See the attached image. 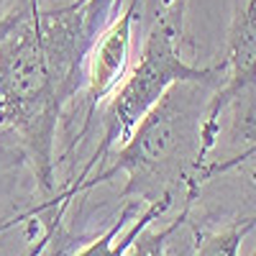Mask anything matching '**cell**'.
Listing matches in <instances>:
<instances>
[{
    "label": "cell",
    "instance_id": "277c9868",
    "mask_svg": "<svg viewBox=\"0 0 256 256\" xmlns=\"http://www.w3.org/2000/svg\"><path fill=\"white\" fill-rule=\"evenodd\" d=\"M138 10L141 0H123L118 16L100 31V36L92 41L88 52V59H84V102H88V110L82 118V128L74 136L77 141H82L84 134L92 128L98 108L113 95V90L128 72Z\"/></svg>",
    "mask_w": 256,
    "mask_h": 256
},
{
    "label": "cell",
    "instance_id": "9c48e42d",
    "mask_svg": "<svg viewBox=\"0 0 256 256\" xmlns=\"http://www.w3.org/2000/svg\"><path fill=\"white\" fill-rule=\"evenodd\" d=\"M34 3H36V0H34ZM28 8H31V3H28V6H24V8H16V10H10L8 16L0 18V44H3V41L8 38V34L20 24V18H24V16L28 13Z\"/></svg>",
    "mask_w": 256,
    "mask_h": 256
},
{
    "label": "cell",
    "instance_id": "6da1fadb",
    "mask_svg": "<svg viewBox=\"0 0 256 256\" xmlns=\"http://www.w3.org/2000/svg\"><path fill=\"white\" fill-rule=\"evenodd\" d=\"M90 46L82 0L31 3L0 44V148L28 162L41 192H54L56 128L82 88Z\"/></svg>",
    "mask_w": 256,
    "mask_h": 256
},
{
    "label": "cell",
    "instance_id": "30bf717a",
    "mask_svg": "<svg viewBox=\"0 0 256 256\" xmlns=\"http://www.w3.org/2000/svg\"><path fill=\"white\" fill-rule=\"evenodd\" d=\"M28 3H34V0H0V18L8 16V13H10V10H16V8L28 6Z\"/></svg>",
    "mask_w": 256,
    "mask_h": 256
},
{
    "label": "cell",
    "instance_id": "7a4b0ae2",
    "mask_svg": "<svg viewBox=\"0 0 256 256\" xmlns=\"http://www.w3.org/2000/svg\"><path fill=\"white\" fill-rule=\"evenodd\" d=\"M216 88L218 84L208 82L172 84L141 118L128 141L110 154V166L95 169V174L77 187L59 190L44 205L64 218L77 195L110 182L116 174H126V184L120 190L123 202L138 200L146 205L162 198H174L182 208L190 200L192 182L202 166V123Z\"/></svg>",
    "mask_w": 256,
    "mask_h": 256
},
{
    "label": "cell",
    "instance_id": "3957f363",
    "mask_svg": "<svg viewBox=\"0 0 256 256\" xmlns=\"http://www.w3.org/2000/svg\"><path fill=\"white\" fill-rule=\"evenodd\" d=\"M180 44H182V34H177L169 26H152L144 31L138 62L131 67V72H126V77L113 90V95L100 105L102 108L100 141L95 146L92 156L84 162V166L77 172L70 187H77L80 182H84L118 146H123L128 136L134 134V128L141 123V118L162 100V95L172 84L177 82L220 84L223 82V67H198V64L184 62Z\"/></svg>",
    "mask_w": 256,
    "mask_h": 256
},
{
    "label": "cell",
    "instance_id": "5b68a950",
    "mask_svg": "<svg viewBox=\"0 0 256 256\" xmlns=\"http://www.w3.org/2000/svg\"><path fill=\"white\" fill-rule=\"evenodd\" d=\"M174 205H177L174 198H162V200L146 202V205L138 200H126L116 223L108 226L102 233H98V236H92L72 256H123L146 226L156 223Z\"/></svg>",
    "mask_w": 256,
    "mask_h": 256
},
{
    "label": "cell",
    "instance_id": "52a82bcc",
    "mask_svg": "<svg viewBox=\"0 0 256 256\" xmlns=\"http://www.w3.org/2000/svg\"><path fill=\"white\" fill-rule=\"evenodd\" d=\"M184 220H187V208L182 205L180 216L172 223H166L162 228H154V223L146 226L123 256H169V241L174 238L177 230L184 228Z\"/></svg>",
    "mask_w": 256,
    "mask_h": 256
},
{
    "label": "cell",
    "instance_id": "8fae6325",
    "mask_svg": "<svg viewBox=\"0 0 256 256\" xmlns=\"http://www.w3.org/2000/svg\"><path fill=\"white\" fill-rule=\"evenodd\" d=\"M251 256H256V248H254V254H251Z\"/></svg>",
    "mask_w": 256,
    "mask_h": 256
},
{
    "label": "cell",
    "instance_id": "ba28073f",
    "mask_svg": "<svg viewBox=\"0 0 256 256\" xmlns=\"http://www.w3.org/2000/svg\"><path fill=\"white\" fill-rule=\"evenodd\" d=\"M123 0H82V13H84V31L90 41L100 36V31L118 16Z\"/></svg>",
    "mask_w": 256,
    "mask_h": 256
},
{
    "label": "cell",
    "instance_id": "8992f818",
    "mask_svg": "<svg viewBox=\"0 0 256 256\" xmlns=\"http://www.w3.org/2000/svg\"><path fill=\"white\" fill-rule=\"evenodd\" d=\"M190 228H192V244L180 256H241L244 238L256 228V218L230 220L218 228L212 226H190Z\"/></svg>",
    "mask_w": 256,
    "mask_h": 256
}]
</instances>
